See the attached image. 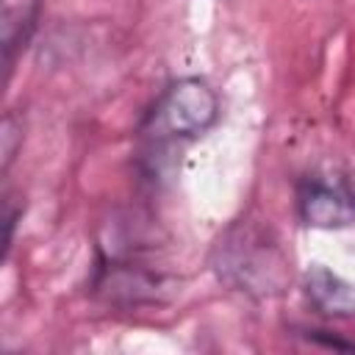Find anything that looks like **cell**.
<instances>
[{
    "mask_svg": "<svg viewBox=\"0 0 355 355\" xmlns=\"http://www.w3.org/2000/svg\"><path fill=\"white\" fill-rule=\"evenodd\" d=\"M300 214L305 225L313 227H341L355 216V205L336 189L322 183H308L300 194Z\"/></svg>",
    "mask_w": 355,
    "mask_h": 355,
    "instance_id": "3957f363",
    "label": "cell"
},
{
    "mask_svg": "<svg viewBox=\"0 0 355 355\" xmlns=\"http://www.w3.org/2000/svg\"><path fill=\"white\" fill-rule=\"evenodd\" d=\"M305 291L311 302L327 316H355V288L336 272L313 266L305 277Z\"/></svg>",
    "mask_w": 355,
    "mask_h": 355,
    "instance_id": "277c9868",
    "label": "cell"
},
{
    "mask_svg": "<svg viewBox=\"0 0 355 355\" xmlns=\"http://www.w3.org/2000/svg\"><path fill=\"white\" fill-rule=\"evenodd\" d=\"M286 255L261 230L236 227L219 241V275L241 291L272 294L286 283Z\"/></svg>",
    "mask_w": 355,
    "mask_h": 355,
    "instance_id": "6da1fadb",
    "label": "cell"
},
{
    "mask_svg": "<svg viewBox=\"0 0 355 355\" xmlns=\"http://www.w3.org/2000/svg\"><path fill=\"white\" fill-rule=\"evenodd\" d=\"M219 116L216 92L200 78H180L172 83L153 111L155 130L172 139H194L205 133Z\"/></svg>",
    "mask_w": 355,
    "mask_h": 355,
    "instance_id": "7a4b0ae2",
    "label": "cell"
},
{
    "mask_svg": "<svg viewBox=\"0 0 355 355\" xmlns=\"http://www.w3.org/2000/svg\"><path fill=\"white\" fill-rule=\"evenodd\" d=\"M22 144V119H17L14 114L3 116V133H0V153H3V169L11 166L17 147Z\"/></svg>",
    "mask_w": 355,
    "mask_h": 355,
    "instance_id": "5b68a950",
    "label": "cell"
}]
</instances>
